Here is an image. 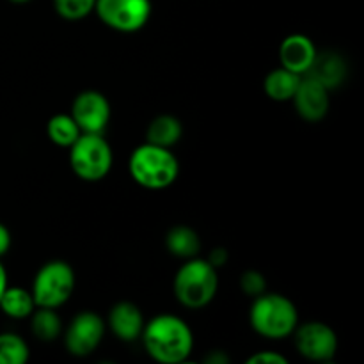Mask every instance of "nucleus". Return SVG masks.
Listing matches in <instances>:
<instances>
[{
  "instance_id": "1",
  "label": "nucleus",
  "mask_w": 364,
  "mask_h": 364,
  "mask_svg": "<svg viewBox=\"0 0 364 364\" xmlns=\"http://www.w3.org/2000/svg\"><path fill=\"white\" fill-rule=\"evenodd\" d=\"M142 343L151 359L162 364L187 361L194 348L191 327L176 315H159L144 323Z\"/></svg>"
},
{
  "instance_id": "2",
  "label": "nucleus",
  "mask_w": 364,
  "mask_h": 364,
  "mask_svg": "<svg viewBox=\"0 0 364 364\" xmlns=\"http://www.w3.org/2000/svg\"><path fill=\"white\" fill-rule=\"evenodd\" d=\"M128 169L135 183L149 191H162L176 181L180 162L169 148L146 142L134 149L128 160Z\"/></svg>"
},
{
  "instance_id": "3",
  "label": "nucleus",
  "mask_w": 364,
  "mask_h": 364,
  "mask_svg": "<svg viewBox=\"0 0 364 364\" xmlns=\"http://www.w3.org/2000/svg\"><path fill=\"white\" fill-rule=\"evenodd\" d=\"M251 327L267 340H284L291 336L299 326V311L294 302L281 294H262L255 297L251 313Z\"/></svg>"
},
{
  "instance_id": "4",
  "label": "nucleus",
  "mask_w": 364,
  "mask_h": 364,
  "mask_svg": "<svg viewBox=\"0 0 364 364\" xmlns=\"http://www.w3.org/2000/svg\"><path fill=\"white\" fill-rule=\"evenodd\" d=\"M174 297L188 309H201L208 306L219 290L217 269L208 259L191 258L174 276Z\"/></svg>"
},
{
  "instance_id": "5",
  "label": "nucleus",
  "mask_w": 364,
  "mask_h": 364,
  "mask_svg": "<svg viewBox=\"0 0 364 364\" xmlns=\"http://www.w3.org/2000/svg\"><path fill=\"white\" fill-rule=\"evenodd\" d=\"M112 148L103 134H80L70 146V166L84 181H100L112 169Z\"/></svg>"
},
{
  "instance_id": "6",
  "label": "nucleus",
  "mask_w": 364,
  "mask_h": 364,
  "mask_svg": "<svg viewBox=\"0 0 364 364\" xmlns=\"http://www.w3.org/2000/svg\"><path fill=\"white\" fill-rule=\"evenodd\" d=\"M75 290V272L70 263L53 259L38 270L32 283V299L36 308H59L70 301Z\"/></svg>"
},
{
  "instance_id": "7",
  "label": "nucleus",
  "mask_w": 364,
  "mask_h": 364,
  "mask_svg": "<svg viewBox=\"0 0 364 364\" xmlns=\"http://www.w3.org/2000/svg\"><path fill=\"white\" fill-rule=\"evenodd\" d=\"M95 11L107 27L119 32H135L151 16L149 0H96Z\"/></svg>"
},
{
  "instance_id": "8",
  "label": "nucleus",
  "mask_w": 364,
  "mask_h": 364,
  "mask_svg": "<svg viewBox=\"0 0 364 364\" xmlns=\"http://www.w3.org/2000/svg\"><path fill=\"white\" fill-rule=\"evenodd\" d=\"M295 348L302 358L316 363H327L336 355L338 336L333 327L323 322H308L294 331Z\"/></svg>"
},
{
  "instance_id": "9",
  "label": "nucleus",
  "mask_w": 364,
  "mask_h": 364,
  "mask_svg": "<svg viewBox=\"0 0 364 364\" xmlns=\"http://www.w3.org/2000/svg\"><path fill=\"white\" fill-rule=\"evenodd\" d=\"M103 334H105V320L96 313L84 311L75 316L68 326L64 345L71 355L85 358L98 348Z\"/></svg>"
},
{
  "instance_id": "10",
  "label": "nucleus",
  "mask_w": 364,
  "mask_h": 364,
  "mask_svg": "<svg viewBox=\"0 0 364 364\" xmlns=\"http://www.w3.org/2000/svg\"><path fill=\"white\" fill-rule=\"evenodd\" d=\"M71 117L82 134H103L110 121V103L98 91H82L71 105Z\"/></svg>"
},
{
  "instance_id": "11",
  "label": "nucleus",
  "mask_w": 364,
  "mask_h": 364,
  "mask_svg": "<svg viewBox=\"0 0 364 364\" xmlns=\"http://www.w3.org/2000/svg\"><path fill=\"white\" fill-rule=\"evenodd\" d=\"M299 116L309 123H318L329 112V89L316 78L302 75L294 98Z\"/></svg>"
},
{
  "instance_id": "12",
  "label": "nucleus",
  "mask_w": 364,
  "mask_h": 364,
  "mask_svg": "<svg viewBox=\"0 0 364 364\" xmlns=\"http://www.w3.org/2000/svg\"><path fill=\"white\" fill-rule=\"evenodd\" d=\"M315 43L304 34H291L279 46L281 66L297 75H306L316 59Z\"/></svg>"
},
{
  "instance_id": "13",
  "label": "nucleus",
  "mask_w": 364,
  "mask_h": 364,
  "mask_svg": "<svg viewBox=\"0 0 364 364\" xmlns=\"http://www.w3.org/2000/svg\"><path fill=\"white\" fill-rule=\"evenodd\" d=\"M109 327L117 340L130 343L141 338L144 329V316L134 302H117L109 313Z\"/></svg>"
},
{
  "instance_id": "14",
  "label": "nucleus",
  "mask_w": 364,
  "mask_h": 364,
  "mask_svg": "<svg viewBox=\"0 0 364 364\" xmlns=\"http://www.w3.org/2000/svg\"><path fill=\"white\" fill-rule=\"evenodd\" d=\"M306 75L316 78L320 84L326 85L327 89L338 87L341 82L345 80V75H347V64L341 59L338 53L327 52L323 55L316 53V59L313 63L311 70Z\"/></svg>"
},
{
  "instance_id": "15",
  "label": "nucleus",
  "mask_w": 364,
  "mask_h": 364,
  "mask_svg": "<svg viewBox=\"0 0 364 364\" xmlns=\"http://www.w3.org/2000/svg\"><path fill=\"white\" fill-rule=\"evenodd\" d=\"M301 78L302 75L294 73L283 66L277 68L265 77V82H263L265 95L274 102H290L297 92Z\"/></svg>"
},
{
  "instance_id": "16",
  "label": "nucleus",
  "mask_w": 364,
  "mask_h": 364,
  "mask_svg": "<svg viewBox=\"0 0 364 364\" xmlns=\"http://www.w3.org/2000/svg\"><path fill=\"white\" fill-rule=\"evenodd\" d=\"M181 134H183V127L180 119L171 114H162L149 123L146 130V142L162 146V148H173L181 139Z\"/></svg>"
},
{
  "instance_id": "17",
  "label": "nucleus",
  "mask_w": 364,
  "mask_h": 364,
  "mask_svg": "<svg viewBox=\"0 0 364 364\" xmlns=\"http://www.w3.org/2000/svg\"><path fill=\"white\" fill-rule=\"evenodd\" d=\"M166 247L176 258L191 259L196 258L201 251V240L198 233L188 226L171 228L166 237Z\"/></svg>"
},
{
  "instance_id": "18",
  "label": "nucleus",
  "mask_w": 364,
  "mask_h": 364,
  "mask_svg": "<svg viewBox=\"0 0 364 364\" xmlns=\"http://www.w3.org/2000/svg\"><path fill=\"white\" fill-rule=\"evenodd\" d=\"M0 309L9 318H27L36 309V302L32 294L20 287H7L0 297Z\"/></svg>"
},
{
  "instance_id": "19",
  "label": "nucleus",
  "mask_w": 364,
  "mask_h": 364,
  "mask_svg": "<svg viewBox=\"0 0 364 364\" xmlns=\"http://www.w3.org/2000/svg\"><path fill=\"white\" fill-rule=\"evenodd\" d=\"M80 128L77 127L70 114H55L53 117H50L48 124H46L48 139L60 148H70L80 137Z\"/></svg>"
},
{
  "instance_id": "20",
  "label": "nucleus",
  "mask_w": 364,
  "mask_h": 364,
  "mask_svg": "<svg viewBox=\"0 0 364 364\" xmlns=\"http://www.w3.org/2000/svg\"><path fill=\"white\" fill-rule=\"evenodd\" d=\"M31 316V331L38 340L53 341L63 333V322L55 309L38 308V311H32Z\"/></svg>"
},
{
  "instance_id": "21",
  "label": "nucleus",
  "mask_w": 364,
  "mask_h": 364,
  "mask_svg": "<svg viewBox=\"0 0 364 364\" xmlns=\"http://www.w3.org/2000/svg\"><path fill=\"white\" fill-rule=\"evenodd\" d=\"M31 358L28 345L14 333L0 334V364H25Z\"/></svg>"
},
{
  "instance_id": "22",
  "label": "nucleus",
  "mask_w": 364,
  "mask_h": 364,
  "mask_svg": "<svg viewBox=\"0 0 364 364\" xmlns=\"http://www.w3.org/2000/svg\"><path fill=\"white\" fill-rule=\"evenodd\" d=\"M96 0H53L55 11L64 20H82L95 11Z\"/></svg>"
},
{
  "instance_id": "23",
  "label": "nucleus",
  "mask_w": 364,
  "mask_h": 364,
  "mask_svg": "<svg viewBox=\"0 0 364 364\" xmlns=\"http://www.w3.org/2000/svg\"><path fill=\"white\" fill-rule=\"evenodd\" d=\"M240 288L247 297H258V295L265 294L267 291V281L263 274H259L258 270H247V272L242 274L240 277Z\"/></svg>"
},
{
  "instance_id": "24",
  "label": "nucleus",
  "mask_w": 364,
  "mask_h": 364,
  "mask_svg": "<svg viewBox=\"0 0 364 364\" xmlns=\"http://www.w3.org/2000/svg\"><path fill=\"white\" fill-rule=\"evenodd\" d=\"M249 364H288V359L277 352H258L247 359Z\"/></svg>"
},
{
  "instance_id": "25",
  "label": "nucleus",
  "mask_w": 364,
  "mask_h": 364,
  "mask_svg": "<svg viewBox=\"0 0 364 364\" xmlns=\"http://www.w3.org/2000/svg\"><path fill=\"white\" fill-rule=\"evenodd\" d=\"M208 263L212 267H215V269L226 265V263H228V251H226V249H223V247L213 249V251L210 252V256H208Z\"/></svg>"
},
{
  "instance_id": "26",
  "label": "nucleus",
  "mask_w": 364,
  "mask_h": 364,
  "mask_svg": "<svg viewBox=\"0 0 364 364\" xmlns=\"http://www.w3.org/2000/svg\"><path fill=\"white\" fill-rule=\"evenodd\" d=\"M11 247V233L4 224H0V256L6 255Z\"/></svg>"
},
{
  "instance_id": "27",
  "label": "nucleus",
  "mask_w": 364,
  "mask_h": 364,
  "mask_svg": "<svg viewBox=\"0 0 364 364\" xmlns=\"http://www.w3.org/2000/svg\"><path fill=\"white\" fill-rule=\"evenodd\" d=\"M205 363H208V364H226V363H230V358H228V355L224 354V352L213 350L212 354L206 355Z\"/></svg>"
},
{
  "instance_id": "28",
  "label": "nucleus",
  "mask_w": 364,
  "mask_h": 364,
  "mask_svg": "<svg viewBox=\"0 0 364 364\" xmlns=\"http://www.w3.org/2000/svg\"><path fill=\"white\" fill-rule=\"evenodd\" d=\"M6 288H7V272H6V269H4L2 263H0V297H2V294Z\"/></svg>"
},
{
  "instance_id": "29",
  "label": "nucleus",
  "mask_w": 364,
  "mask_h": 364,
  "mask_svg": "<svg viewBox=\"0 0 364 364\" xmlns=\"http://www.w3.org/2000/svg\"><path fill=\"white\" fill-rule=\"evenodd\" d=\"M11 2H14V4H25V2H31V0H11Z\"/></svg>"
}]
</instances>
